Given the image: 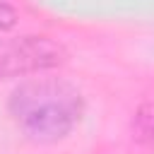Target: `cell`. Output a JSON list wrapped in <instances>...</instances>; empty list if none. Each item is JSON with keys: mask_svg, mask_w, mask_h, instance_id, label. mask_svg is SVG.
Listing matches in <instances>:
<instances>
[{"mask_svg": "<svg viewBox=\"0 0 154 154\" xmlns=\"http://www.w3.org/2000/svg\"><path fill=\"white\" fill-rule=\"evenodd\" d=\"M10 116L34 142H58L72 132L84 113V99L77 87L55 77L22 82L10 101Z\"/></svg>", "mask_w": 154, "mask_h": 154, "instance_id": "1", "label": "cell"}, {"mask_svg": "<svg viewBox=\"0 0 154 154\" xmlns=\"http://www.w3.org/2000/svg\"><path fill=\"white\" fill-rule=\"evenodd\" d=\"M65 60V48L46 36H19L0 41V77L46 72Z\"/></svg>", "mask_w": 154, "mask_h": 154, "instance_id": "2", "label": "cell"}, {"mask_svg": "<svg viewBox=\"0 0 154 154\" xmlns=\"http://www.w3.org/2000/svg\"><path fill=\"white\" fill-rule=\"evenodd\" d=\"M135 130L140 132L142 140L154 144V106H144L135 116Z\"/></svg>", "mask_w": 154, "mask_h": 154, "instance_id": "3", "label": "cell"}, {"mask_svg": "<svg viewBox=\"0 0 154 154\" xmlns=\"http://www.w3.org/2000/svg\"><path fill=\"white\" fill-rule=\"evenodd\" d=\"M14 24H17V12H14L5 0H0V31L12 29Z\"/></svg>", "mask_w": 154, "mask_h": 154, "instance_id": "4", "label": "cell"}]
</instances>
